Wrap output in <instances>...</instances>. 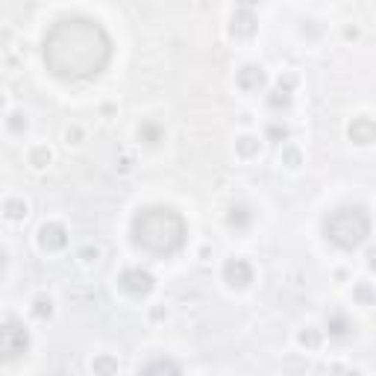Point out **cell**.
Masks as SVG:
<instances>
[{
    "label": "cell",
    "mask_w": 376,
    "mask_h": 376,
    "mask_svg": "<svg viewBox=\"0 0 376 376\" xmlns=\"http://www.w3.org/2000/svg\"><path fill=\"white\" fill-rule=\"evenodd\" d=\"M138 138H141V144H147V147H159L164 141V126L156 121H144L138 126Z\"/></svg>",
    "instance_id": "obj_11"
},
{
    "label": "cell",
    "mask_w": 376,
    "mask_h": 376,
    "mask_svg": "<svg viewBox=\"0 0 376 376\" xmlns=\"http://www.w3.org/2000/svg\"><path fill=\"white\" fill-rule=\"evenodd\" d=\"M376 138V124L370 118H356V121L350 124V141H356V144H370Z\"/></svg>",
    "instance_id": "obj_10"
},
{
    "label": "cell",
    "mask_w": 376,
    "mask_h": 376,
    "mask_svg": "<svg viewBox=\"0 0 376 376\" xmlns=\"http://www.w3.org/2000/svg\"><path fill=\"white\" fill-rule=\"evenodd\" d=\"M250 220H253V212H250V206H244V203H235L229 209V215H227V223L232 229H247V227H250Z\"/></svg>",
    "instance_id": "obj_12"
},
{
    "label": "cell",
    "mask_w": 376,
    "mask_h": 376,
    "mask_svg": "<svg viewBox=\"0 0 376 376\" xmlns=\"http://www.w3.org/2000/svg\"><path fill=\"white\" fill-rule=\"evenodd\" d=\"M94 370L112 373V370H118V361H112V359H97V361H94Z\"/></svg>",
    "instance_id": "obj_23"
},
{
    "label": "cell",
    "mask_w": 376,
    "mask_h": 376,
    "mask_svg": "<svg viewBox=\"0 0 376 376\" xmlns=\"http://www.w3.org/2000/svg\"><path fill=\"white\" fill-rule=\"evenodd\" d=\"M3 212H6V218L21 220L24 215H27V203H24V200H6V203H3Z\"/></svg>",
    "instance_id": "obj_16"
},
{
    "label": "cell",
    "mask_w": 376,
    "mask_h": 376,
    "mask_svg": "<svg viewBox=\"0 0 376 376\" xmlns=\"http://www.w3.org/2000/svg\"><path fill=\"white\" fill-rule=\"evenodd\" d=\"M323 235L341 250H356L370 235V215L364 206H341L323 218Z\"/></svg>",
    "instance_id": "obj_3"
},
{
    "label": "cell",
    "mask_w": 376,
    "mask_h": 376,
    "mask_svg": "<svg viewBox=\"0 0 376 376\" xmlns=\"http://www.w3.org/2000/svg\"><path fill=\"white\" fill-rule=\"evenodd\" d=\"M326 329H329V335H332V338H347L356 326H352V323L347 321V314L335 312V314H329V317H326Z\"/></svg>",
    "instance_id": "obj_13"
},
{
    "label": "cell",
    "mask_w": 376,
    "mask_h": 376,
    "mask_svg": "<svg viewBox=\"0 0 376 376\" xmlns=\"http://www.w3.org/2000/svg\"><path fill=\"white\" fill-rule=\"evenodd\" d=\"M156 370H168V373H180V364L171 359H153L144 364V373H156Z\"/></svg>",
    "instance_id": "obj_14"
},
{
    "label": "cell",
    "mask_w": 376,
    "mask_h": 376,
    "mask_svg": "<svg viewBox=\"0 0 376 376\" xmlns=\"http://www.w3.org/2000/svg\"><path fill=\"white\" fill-rule=\"evenodd\" d=\"M300 344H306V347H317V344H321V335H317L314 329H306V332H300Z\"/></svg>",
    "instance_id": "obj_21"
},
{
    "label": "cell",
    "mask_w": 376,
    "mask_h": 376,
    "mask_svg": "<svg viewBox=\"0 0 376 376\" xmlns=\"http://www.w3.org/2000/svg\"><path fill=\"white\" fill-rule=\"evenodd\" d=\"M118 282H121V288L126 294H133V297H144V294H150L153 285H156L153 274H150V270H144V267H126Z\"/></svg>",
    "instance_id": "obj_5"
},
{
    "label": "cell",
    "mask_w": 376,
    "mask_h": 376,
    "mask_svg": "<svg viewBox=\"0 0 376 376\" xmlns=\"http://www.w3.org/2000/svg\"><path fill=\"white\" fill-rule=\"evenodd\" d=\"M3 267H6V253L0 250V270H3Z\"/></svg>",
    "instance_id": "obj_27"
},
{
    "label": "cell",
    "mask_w": 376,
    "mask_h": 376,
    "mask_svg": "<svg viewBox=\"0 0 376 376\" xmlns=\"http://www.w3.org/2000/svg\"><path fill=\"white\" fill-rule=\"evenodd\" d=\"M267 106H270V109H288V106H291V94H288L285 88H276V91H270Z\"/></svg>",
    "instance_id": "obj_15"
},
{
    "label": "cell",
    "mask_w": 376,
    "mask_h": 376,
    "mask_svg": "<svg viewBox=\"0 0 376 376\" xmlns=\"http://www.w3.org/2000/svg\"><path fill=\"white\" fill-rule=\"evenodd\" d=\"M0 109H3V94H0Z\"/></svg>",
    "instance_id": "obj_28"
},
{
    "label": "cell",
    "mask_w": 376,
    "mask_h": 376,
    "mask_svg": "<svg viewBox=\"0 0 376 376\" xmlns=\"http://www.w3.org/2000/svg\"><path fill=\"white\" fill-rule=\"evenodd\" d=\"M30 162L35 164V168H44V164L50 162V150H47V147H35V150L30 153Z\"/></svg>",
    "instance_id": "obj_20"
},
{
    "label": "cell",
    "mask_w": 376,
    "mask_h": 376,
    "mask_svg": "<svg viewBox=\"0 0 376 376\" xmlns=\"http://www.w3.org/2000/svg\"><path fill=\"white\" fill-rule=\"evenodd\" d=\"M285 159H288V164H297V162H300V153L294 150V147H288V150H285Z\"/></svg>",
    "instance_id": "obj_25"
},
{
    "label": "cell",
    "mask_w": 376,
    "mask_h": 376,
    "mask_svg": "<svg viewBox=\"0 0 376 376\" xmlns=\"http://www.w3.org/2000/svg\"><path fill=\"white\" fill-rule=\"evenodd\" d=\"M9 129H15V133H21V129H27V118H24L21 112H15L9 118Z\"/></svg>",
    "instance_id": "obj_22"
},
{
    "label": "cell",
    "mask_w": 376,
    "mask_h": 376,
    "mask_svg": "<svg viewBox=\"0 0 376 376\" xmlns=\"http://www.w3.org/2000/svg\"><path fill=\"white\" fill-rule=\"evenodd\" d=\"M256 27H258V21H256V15L250 9H238L232 15V21H229V32L232 35H238V39H247V35H253L256 32Z\"/></svg>",
    "instance_id": "obj_8"
},
{
    "label": "cell",
    "mask_w": 376,
    "mask_h": 376,
    "mask_svg": "<svg viewBox=\"0 0 376 376\" xmlns=\"http://www.w3.org/2000/svg\"><path fill=\"white\" fill-rule=\"evenodd\" d=\"M235 147H238L241 156H256V153H258V141L250 138V135H244V138L235 141Z\"/></svg>",
    "instance_id": "obj_19"
},
{
    "label": "cell",
    "mask_w": 376,
    "mask_h": 376,
    "mask_svg": "<svg viewBox=\"0 0 376 376\" xmlns=\"http://www.w3.org/2000/svg\"><path fill=\"white\" fill-rule=\"evenodd\" d=\"M356 297H359V300H364V303H370V300H373V297H370V288H368V285L356 288Z\"/></svg>",
    "instance_id": "obj_24"
},
{
    "label": "cell",
    "mask_w": 376,
    "mask_h": 376,
    "mask_svg": "<svg viewBox=\"0 0 376 376\" xmlns=\"http://www.w3.org/2000/svg\"><path fill=\"white\" fill-rule=\"evenodd\" d=\"M32 314L35 317H50L53 314V303H50V297H35V303H32Z\"/></svg>",
    "instance_id": "obj_17"
},
{
    "label": "cell",
    "mask_w": 376,
    "mask_h": 376,
    "mask_svg": "<svg viewBox=\"0 0 376 376\" xmlns=\"http://www.w3.org/2000/svg\"><path fill=\"white\" fill-rule=\"evenodd\" d=\"M223 279L229 282L232 288H247L253 282V267L244 262V258H229L223 265Z\"/></svg>",
    "instance_id": "obj_6"
},
{
    "label": "cell",
    "mask_w": 376,
    "mask_h": 376,
    "mask_svg": "<svg viewBox=\"0 0 376 376\" xmlns=\"http://www.w3.org/2000/svg\"><path fill=\"white\" fill-rule=\"evenodd\" d=\"M39 244L44 247V250H62V247L68 244V229L62 227V223H44V227L39 229Z\"/></svg>",
    "instance_id": "obj_7"
},
{
    "label": "cell",
    "mask_w": 376,
    "mask_h": 376,
    "mask_svg": "<svg viewBox=\"0 0 376 376\" xmlns=\"http://www.w3.org/2000/svg\"><path fill=\"white\" fill-rule=\"evenodd\" d=\"M235 3H241V6L247 9V6H256V3H262V0H235Z\"/></svg>",
    "instance_id": "obj_26"
},
{
    "label": "cell",
    "mask_w": 376,
    "mask_h": 376,
    "mask_svg": "<svg viewBox=\"0 0 376 376\" xmlns=\"http://www.w3.org/2000/svg\"><path fill=\"white\" fill-rule=\"evenodd\" d=\"M288 135H291V129L285 124H279V121H274L267 126V141H276V144H279V141H285Z\"/></svg>",
    "instance_id": "obj_18"
},
{
    "label": "cell",
    "mask_w": 376,
    "mask_h": 376,
    "mask_svg": "<svg viewBox=\"0 0 376 376\" xmlns=\"http://www.w3.org/2000/svg\"><path fill=\"white\" fill-rule=\"evenodd\" d=\"M188 238V223L171 206L138 209L133 218V241L153 256H173Z\"/></svg>",
    "instance_id": "obj_2"
},
{
    "label": "cell",
    "mask_w": 376,
    "mask_h": 376,
    "mask_svg": "<svg viewBox=\"0 0 376 376\" xmlns=\"http://www.w3.org/2000/svg\"><path fill=\"white\" fill-rule=\"evenodd\" d=\"M30 350V332L18 321L0 323V361H15Z\"/></svg>",
    "instance_id": "obj_4"
},
{
    "label": "cell",
    "mask_w": 376,
    "mask_h": 376,
    "mask_svg": "<svg viewBox=\"0 0 376 376\" xmlns=\"http://www.w3.org/2000/svg\"><path fill=\"white\" fill-rule=\"evenodd\" d=\"M41 56L56 79L82 82L106 70L112 59V39L100 21L86 15L59 18L44 32Z\"/></svg>",
    "instance_id": "obj_1"
},
{
    "label": "cell",
    "mask_w": 376,
    "mask_h": 376,
    "mask_svg": "<svg viewBox=\"0 0 376 376\" xmlns=\"http://www.w3.org/2000/svg\"><path fill=\"white\" fill-rule=\"evenodd\" d=\"M265 82H267V74L258 65H244L238 70V86L244 91H258V88H265Z\"/></svg>",
    "instance_id": "obj_9"
}]
</instances>
